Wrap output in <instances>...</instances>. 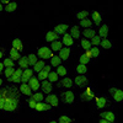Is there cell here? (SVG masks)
Instances as JSON below:
<instances>
[{
  "mask_svg": "<svg viewBox=\"0 0 123 123\" xmlns=\"http://www.w3.org/2000/svg\"><path fill=\"white\" fill-rule=\"evenodd\" d=\"M0 4H9V1H7V0H1V1H0Z\"/></svg>",
  "mask_w": 123,
  "mask_h": 123,
  "instance_id": "f907efd6",
  "label": "cell"
},
{
  "mask_svg": "<svg viewBox=\"0 0 123 123\" xmlns=\"http://www.w3.org/2000/svg\"><path fill=\"white\" fill-rule=\"evenodd\" d=\"M91 44H94V46H97L100 42H101V39H100V36H95V37H92L91 38Z\"/></svg>",
  "mask_w": 123,
  "mask_h": 123,
  "instance_id": "7dc6e473",
  "label": "cell"
},
{
  "mask_svg": "<svg viewBox=\"0 0 123 123\" xmlns=\"http://www.w3.org/2000/svg\"><path fill=\"white\" fill-rule=\"evenodd\" d=\"M33 76V69H25L22 76H21V83L22 84H27L28 80Z\"/></svg>",
  "mask_w": 123,
  "mask_h": 123,
  "instance_id": "8992f818",
  "label": "cell"
},
{
  "mask_svg": "<svg viewBox=\"0 0 123 123\" xmlns=\"http://www.w3.org/2000/svg\"><path fill=\"white\" fill-rule=\"evenodd\" d=\"M3 55H4V50H1V49H0V59L3 58Z\"/></svg>",
  "mask_w": 123,
  "mask_h": 123,
  "instance_id": "f5cc1de1",
  "label": "cell"
},
{
  "mask_svg": "<svg viewBox=\"0 0 123 123\" xmlns=\"http://www.w3.org/2000/svg\"><path fill=\"white\" fill-rule=\"evenodd\" d=\"M62 43H64L67 47H70L71 44L74 43V39H73V37H71L70 35L65 33V35H64V37H63V42H62Z\"/></svg>",
  "mask_w": 123,
  "mask_h": 123,
  "instance_id": "7402d4cb",
  "label": "cell"
},
{
  "mask_svg": "<svg viewBox=\"0 0 123 123\" xmlns=\"http://www.w3.org/2000/svg\"><path fill=\"white\" fill-rule=\"evenodd\" d=\"M12 48L16 49L17 52H21V50H24V44H22V42H21V39H20V38H15V39L12 41Z\"/></svg>",
  "mask_w": 123,
  "mask_h": 123,
  "instance_id": "d6986e66",
  "label": "cell"
},
{
  "mask_svg": "<svg viewBox=\"0 0 123 123\" xmlns=\"http://www.w3.org/2000/svg\"><path fill=\"white\" fill-rule=\"evenodd\" d=\"M100 123H110V122H108V121H105V119H102V118H101V119H100Z\"/></svg>",
  "mask_w": 123,
  "mask_h": 123,
  "instance_id": "816d5d0a",
  "label": "cell"
},
{
  "mask_svg": "<svg viewBox=\"0 0 123 123\" xmlns=\"http://www.w3.org/2000/svg\"><path fill=\"white\" fill-rule=\"evenodd\" d=\"M14 73H15V69H14V68H6L5 71H4V74H5V76H6L7 79L11 78Z\"/></svg>",
  "mask_w": 123,
  "mask_h": 123,
  "instance_id": "b9f144b4",
  "label": "cell"
},
{
  "mask_svg": "<svg viewBox=\"0 0 123 123\" xmlns=\"http://www.w3.org/2000/svg\"><path fill=\"white\" fill-rule=\"evenodd\" d=\"M41 87H42V90H43V92H46V94H50V91H52V84L49 83L48 80H43L42 81V84H41Z\"/></svg>",
  "mask_w": 123,
  "mask_h": 123,
  "instance_id": "9a60e30c",
  "label": "cell"
},
{
  "mask_svg": "<svg viewBox=\"0 0 123 123\" xmlns=\"http://www.w3.org/2000/svg\"><path fill=\"white\" fill-rule=\"evenodd\" d=\"M49 123H57V122L55 121H52V122H49Z\"/></svg>",
  "mask_w": 123,
  "mask_h": 123,
  "instance_id": "6f0895ef",
  "label": "cell"
},
{
  "mask_svg": "<svg viewBox=\"0 0 123 123\" xmlns=\"http://www.w3.org/2000/svg\"><path fill=\"white\" fill-rule=\"evenodd\" d=\"M71 85H73V80L69 79V78H64V79H62L60 81H58V83H57V86H58V87H67V89H70Z\"/></svg>",
  "mask_w": 123,
  "mask_h": 123,
  "instance_id": "ba28073f",
  "label": "cell"
},
{
  "mask_svg": "<svg viewBox=\"0 0 123 123\" xmlns=\"http://www.w3.org/2000/svg\"><path fill=\"white\" fill-rule=\"evenodd\" d=\"M20 92L26 96H32V90L30 89L28 84H21V86H20Z\"/></svg>",
  "mask_w": 123,
  "mask_h": 123,
  "instance_id": "ac0fdd59",
  "label": "cell"
},
{
  "mask_svg": "<svg viewBox=\"0 0 123 123\" xmlns=\"http://www.w3.org/2000/svg\"><path fill=\"white\" fill-rule=\"evenodd\" d=\"M44 65H46V64H44V62H43V60H38L37 63L33 65V70L37 71V73H39V71L44 68Z\"/></svg>",
  "mask_w": 123,
  "mask_h": 123,
  "instance_id": "83f0119b",
  "label": "cell"
},
{
  "mask_svg": "<svg viewBox=\"0 0 123 123\" xmlns=\"http://www.w3.org/2000/svg\"><path fill=\"white\" fill-rule=\"evenodd\" d=\"M79 60H80V64H81V65H86V64L89 63V62H90V59H89V58H87L85 54H83V55H81Z\"/></svg>",
  "mask_w": 123,
  "mask_h": 123,
  "instance_id": "f6af8a7d",
  "label": "cell"
},
{
  "mask_svg": "<svg viewBox=\"0 0 123 123\" xmlns=\"http://www.w3.org/2000/svg\"><path fill=\"white\" fill-rule=\"evenodd\" d=\"M91 17H92V20H94V22H95L96 25L101 24V21H102V18H101V15H100V14H98L97 11H94V12H92Z\"/></svg>",
  "mask_w": 123,
  "mask_h": 123,
  "instance_id": "4dcf8cb0",
  "label": "cell"
},
{
  "mask_svg": "<svg viewBox=\"0 0 123 123\" xmlns=\"http://www.w3.org/2000/svg\"><path fill=\"white\" fill-rule=\"evenodd\" d=\"M46 41L47 42H54V41H59V36L54 33V31H49L46 35Z\"/></svg>",
  "mask_w": 123,
  "mask_h": 123,
  "instance_id": "2e32d148",
  "label": "cell"
},
{
  "mask_svg": "<svg viewBox=\"0 0 123 123\" xmlns=\"http://www.w3.org/2000/svg\"><path fill=\"white\" fill-rule=\"evenodd\" d=\"M76 71L79 73V75H80V74H85L86 71H87L86 65H81V64H79V65L76 67Z\"/></svg>",
  "mask_w": 123,
  "mask_h": 123,
  "instance_id": "7bdbcfd3",
  "label": "cell"
},
{
  "mask_svg": "<svg viewBox=\"0 0 123 123\" xmlns=\"http://www.w3.org/2000/svg\"><path fill=\"white\" fill-rule=\"evenodd\" d=\"M55 73H57L58 75H60V76H65V75H67V69H65L63 65H59V67L57 68Z\"/></svg>",
  "mask_w": 123,
  "mask_h": 123,
  "instance_id": "74e56055",
  "label": "cell"
},
{
  "mask_svg": "<svg viewBox=\"0 0 123 123\" xmlns=\"http://www.w3.org/2000/svg\"><path fill=\"white\" fill-rule=\"evenodd\" d=\"M38 57L42 59H49L53 57V52L52 49H49L48 47H41L38 49Z\"/></svg>",
  "mask_w": 123,
  "mask_h": 123,
  "instance_id": "7a4b0ae2",
  "label": "cell"
},
{
  "mask_svg": "<svg viewBox=\"0 0 123 123\" xmlns=\"http://www.w3.org/2000/svg\"><path fill=\"white\" fill-rule=\"evenodd\" d=\"M50 73V65H44V68L42 69L38 73V78L37 79H39V80H46L47 78H48V74Z\"/></svg>",
  "mask_w": 123,
  "mask_h": 123,
  "instance_id": "9c48e42d",
  "label": "cell"
},
{
  "mask_svg": "<svg viewBox=\"0 0 123 123\" xmlns=\"http://www.w3.org/2000/svg\"><path fill=\"white\" fill-rule=\"evenodd\" d=\"M87 16H89V11H86V10L78 12V15H76V17L80 20V21H81V20H85V18H87Z\"/></svg>",
  "mask_w": 123,
  "mask_h": 123,
  "instance_id": "f35d334b",
  "label": "cell"
},
{
  "mask_svg": "<svg viewBox=\"0 0 123 123\" xmlns=\"http://www.w3.org/2000/svg\"><path fill=\"white\" fill-rule=\"evenodd\" d=\"M44 100H46V104H48V105H50V106H53V107L58 106V97H57L55 95L49 94Z\"/></svg>",
  "mask_w": 123,
  "mask_h": 123,
  "instance_id": "8fae6325",
  "label": "cell"
},
{
  "mask_svg": "<svg viewBox=\"0 0 123 123\" xmlns=\"http://www.w3.org/2000/svg\"><path fill=\"white\" fill-rule=\"evenodd\" d=\"M91 25H92V22H91V20H89V18H85V20H81V21H80V26L81 27L90 28Z\"/></svg>",
  "mask_w": 123,
  "mask_h": 123,
  "instance_id": "d590c367",
  "label": "cell"
},
{
  "mask_svg": "<svg viewBox=\"0 0 123 123\" xmlns=\"http://www.w3.org/2000/svg\"><path fill=\"white\" fill-rule=\"evenodd\" d=\"M71 121V118H69L68 116H60L59 117V123H70Z\"/></svg>",
  "mask_w": 123,
  "mask_h": 123,
  "instance_id": "bcb514c9",
  "label": "cell"
},
{
  "mask_svg": "<svg viewBox=\"0 0 123 123\" xmlns=\"http://www.w3.org/2000/svg\"><path fill=\"white\" fill-rule=\"evenodd\" d=\"M47 79H48V81H49L50 84H52V83H57L58 79H59V75L57 73H52V71H50V73L48 74V78Z\"/></svg>",
  "mask_w": 123,
  "mask_h": 123,
  "instance_id": "4316f807",
  "label": "cell"
},
{
  "mask_svg": "<svg viewBox=\"0 0 123 123\" xmlns=\"http://www.w3.org/2000/svg\"><path fill=\"white\" fill-rule=\"evenodd\" d=\"M27 60H28V67H30V65H35L37 62H38L36 54H30V55H27Z\"/></svg>",
  "mask_w": 123,
  "mask_h": 123,
  "instance_id": "1f68e13d",
  "label": "cell"
},
{
  "mask_svg": "<svg viewBox=\"0 0 123 123\" xmlns=\"http://www.w3.org/2000/svg\"><path fill=\"white\" fill-rule=\"evenodd\" d=\"M107 35H108V26L107 25H102L100 31H98V36L102 37V38H106Z\"/></svg>",
  "mask_w": 123,
  "mask_h": 123,
  "instance_id": "603a6c76",
  "label": "cell"
},
{
  "mask_svg": "<svg viewBox=\"0 0 123 123\" xmlns=\"http://www.w3.org/2000/svg\"><path fill=\"white\" fill-rule=\"evenodd\" d=\"M95 101H96V106L98 108H105V107L110 106V102L105 97H95Z\"/></svg>",
  "mask_w": 123,
  "mask_h": 123,
  "instance_id": "7c38bea8",
  "label": "cell"
},
{
  "mask_svg": "<svg viewBox=\"0 0 123 123\" xmlns=\"http://www.w3.org/2000/svg\"><path fill=\"white\" fill-rule=\"evenodd\" d=\"M67 30H68V25L62 24V25H58V26L54 27V33H57L58 36H59V35H65Z\"/></svg>",
  "mask_w": 123,
  "mask_h": 123,
  "instance_id": "5bb4252c",
  "label": "cell"
},
{
  "mask_svg": "<svg viewBox=\"0 0 123 123\" xmlns=\"http://www.w3.org/2000/svg\"><path fill=\"white\" fill-rule=\"evenodd\" d=\"M60 58H59V55H53L52 58H50V65L52 67H59L60 65Z\"/></svg>",
  "mask_w": 123,
  "mask_h": 123,
  "instance_id": "484cf974",
  "label": "cell"
},
{
  "mask_svg": "<svg viewBox=\"0 0 123 123\" xmlns=\"http://www.w3.org/2000/svg\"><path fill=\"white\" fill-rule=\"evenodd\" d=\"M3 98V92H1V90H0V100Z\"/></svg>",
  "mask_w": 123,
  "mask_h": 123,
  "instance_id": "db71d44e",
  "label": "cell"
},
{
  "mask_svg": "<svg viewBox=\"0 0 123 123\" xmlns=\"http://www.w3.org/2000/svg\"><path fill=\"white\" fill-rule=\"evenodd\" d=\"M60 100L64 102V104H73L74 102V94L73 91H65L60 95Z\"/></svg>",
  "mask_w": 123,
  "mask_h": 123,
  "instance_id": "3957f363",
  "label": "cell"
},
{
  "mask_svg": "<svg viewBox=\"0 0 123 123\" xmlns=\"http://www.w3.org/2000/svg\"><path fill=\"white\" fill-rule=\"evenodd\" d=\"M110 94L112 95V97H113L115 101H117V102L123 101V91L122 90L116 89V87H112V89H110Z\"/></svg>",
  "mask_w": 123,
  "mask_h": 123,
  "instance_id": "277c9868",
  "label": "cell"
},
{
  "mask_svg": "<svg viewBox=\"0 0 123 123\" xmlns=\"http://www.w3.org/2000/svg\"><path fill=\"white\" fill-rule=\"evenodd\" d=\"M18 65H20V68H22V69H28V60H27V57H21V58H20Z\"/></svg>",
  "mask_w": 123,
  "mask_h": 123,
  "instance_id": "d4e9b609",
  "label": "cell"
},
{
  "mask_svg": "<svg viewBox=\"0 0 123 123\" xmlns=\"http://www.w3.org/2000/svg\"><path fill=\"white\" fill-rule=\"evenodd\" d=\"M100 117L102 119H105V121H108L110 123H112L115 121V115L112 113V112L107 111V112H102V113H100Z\"/></svg>",
  "mask_w": 123,
  "mask_h": 123,
  "instance_id": "4fadbf2b",
  "label": "cell"
},
{
  "mask_svg": "<svg viewBox=\"0 0 123 123\" xmlns=\"http://www.w3.org/2000/svg\"><path fill=\"white\" fill-rule=\"evenodd\" d=\"M91 42H90V41L89 39H83V41H81V47H83L85 50H90L91 49Z\"/></svg>",
  "mask_w": 123,
  "mask_h": 123,
  "instance_id": "e575fe53",
  "label": "cell"
},
{
  "mask_svg": "<svg viewBox=\"0 0 123 123\" xmlns=\"http://www.w3.org/2000/svg\"><path fill=\"white\" fill-rule=\"evenodd\" d=\"M3 70H4V64H3V63H0V73H1Z\"/></svg>",
  "mask_w": 123,
  "mask_h": 123,
  "instance_id": "681fc988",
  "label": "cell"
},
{
  "mask_svg": "<svg viewBox=\"0 0 123 123\" xmlns=\"http://www.w3.org/2000/svg\"><path fill=\"white\" fill-rule=\"evenodd\" d=\"M90 53H91V58H96V57H98V54H100V50H98L97 47H94V48L90 49Z\"/></svg>",
  "mask_w": 123,
  "mask_h": 123,
  "instance_id": "ee69618b",
  "label": "cell"
},
{
  "mask_svg": "<svg viewBox=\"0 0 123 123\" xmlns=\"http://www.w3.org/2000/svg\"><path fill=\"white\" fill-rule=\"evenodd\" d=\"M28 86H30V89L32 91H37L39 89V80L36 76H32L28 80Z\"/></svg>",
  "mask_w": 123,
  "mask_h": 123,
  "instance_id": "30bf717a",
  "label": "cell"
},
{
  "mask_svg": "<svg viewBox=\"0 0 123 123\" xmlns=\"http://www.w3.org/2000/svg\"><path fill=\"white\" fill-rule=\"evenodd\" d=\"M86 83H87V79H86L84 75H78V76L75 78V84H76L78 86H85Z\"/></svg>",
  "mask_w": 123,
  "mask_h": 123,
  "instance_id": "ffe728a7",
  "label": "cell"
},
{
  "mask_svg": "<svg viewBox=\"0 0 123 123\" xmlns=\"http://www.w3.org/2000/svg\"><path fill=\"white\" fill-rule=\"evenodd\" d=\"M100 44H101V47H104L105 49H110L112 47V43L110 42L108 39H102L101 42H100Z\"/></svg>",
  "mask_w": 123,
  "mask_h": 123,
  "instance_id": "ab89813d",
  "label": "cell"
},
{
  "mask_svg": "<svg viewBox=\"0 0 123 123\" xmlns=\"http://www.w3.org/2000/svg\"><path fill=\"white\" fill-rule=\"evenodd\" d=\"M16 7H17V4L16 3H9L6 5V7H5V11L12 12V11H15V10H16Z\"/></svg>",
  "mask_w": 123,
  "mask_h": 123,
  "instance_id": "836d02e7",
  "label": "cell"
},
{
  "mask_svg": "<svg viewBox=\"0 0 123 123\" xmlns=\"http://www.w3.org/2000/svg\"><path fill=\"white\" fill-rule=\"evenodd\" d=\"M22 73H24V70H22V69H16V70H15V73L12 74V76L9 79V81H11V83H20V81H21Z\"/></svg>",
  "mask_w": 123,
  "mask_h": 123,
  "instance_id": "52a82bcc",
  "label": "cell"
},
{
  "mask_svg": "<svg viewBox=\"0 0 123 123\" xmlns=\"http://www.w3.org/2000/svg\"><path fill=\"white\" fill-rule=\"evenodd\" d=\"M31 98L32 100H35L37 104L38 102H42L43 100H44V97H43V94H41V92H36V94H33L32 96H31Z\"/></svg>",
  "mask_w": 123,
  "mask_h": 123,
  "instance_id": "f546056e",
  "label": "cell"
},
{
  "mask_svg": "<svg viewBox=\"0 0 123 123\" xmlns=\"http://www.w3.org/2000/svg\"><path fill=\"white\" fill-rule=\"evenodd\" d=\"M62 43L60 41H54V42H52V44H50V49H52V52L53 50H60L62 49Z\"/></svg>",
  "mask_w": 123,
  "mask_h": 123,
  "instance_id": "f1b7e54d",
  "label": "cell"
},
{
  "mask_svg": "<svg viewBox=\"0 0 123 123\" xmlns=\"http://www.w3.org/2000/svg\"><path fill=\"white\" fill-rule=\"evenodd\" d=\"M27 102H28V105H30V107H31V108H36V105H37V102H36L35 100L30 98V100H28Z\"/></svg>",
  "mask_w": 123,
  "mask_h": 123,
  "instance_id": "c3c4849f",
  "label": "cell"
},
{
  "mask_svg": "<svg viewBox=\"0 0 123 123\" xmlns=\"http://www.w3.org/2000/svg\"><path fill=\"white\" fill-rule=\"evenodd\" d=\"M70 36L73 38H79L80 37V31H79V26H73L70 30Z\"/></svg>",
  "mask_w": 123,
  "mask_h": 123,
  "instance_id": "cb8c5ba5",
  "label": "cell"
},
{
  "mask_svg": "<svg viewBox=\"0 0 123 123\" xmlns=\"http://www.w3.org/2000/svg\"><path fill=\"white\" fill-rule=\"evenodd\" d=\"M83 35H84L86 38H92V37H95V36H96L95 31H94V30H90V28H86V30H84Z\"/></svg>",
  "mask_w": 123,
  "mask_h": 123,
  "instance_id": "d6a6232c",
  "label": "cell"
},
{
  "mask_svg": "<svg viewBox=\"0 0 123 123\" xmlns=\"http://www.w3.org/2000/svg\"><path fill=\"white\" fill-rule=\"evenodd\" d=\"M10 58H11L12 60L14 59H18L20 60V58H21V57H20V52H17V50L16 49H11V50H10Z\"/></svg>",
  "mask_w": 123,
  "mask_h": 123,
  "instance_id": "8d00e7d4",
  "label": "cell"
},
{
  "mask_svg": "<svg viewBox=\"0 0 123 123\" xmlns=\"http://www.w3.org/2000/svg\"><path fill=\"white\" fill-rule=\"evenodd\" d=\"M81 100L83 101H91L92 98H95V95H94V92H92V90L90 89V87H86L85 89V91L83 92V94H81Z\"/></svg>",
  "mask_w": 123,
  "mask_h": 123,
  "instance_id": "5b68a950",
  "label": "cell"
},
{
  "mask_svg": "<svg viewBox=\"0 0 123 123\" xmlns=\"http://www.w3.org/2000/svg\"><path fill=\"white\" fill-rule=\"evenodd\" d=\"M4 67H6V68H14V60L11 59V58H7V59H4Z\"/></svg>",
  "mask_w": 123,
  "mask_h": 123,
  "instance_id": "60d3db41",
  "label": "cell"
},
{
  "mask_svg": "<svg viewBox=\"0 0 123 123\" xmlns=\"http://www.w3.org/2000/svg\"><path fill=\"white\" fill-rule=\"evenodd\" d=\"M3 98L5 101L4 110L7 112H12L17 108L18 100H20V92L18 89L15 86H6L5 89H1Z\"/></svg>",
  "mask_w": 123,
  "mask_h": 123,
  "instance_id": "6da1fadb",
  "label": "cell"
},
{
  "mask_svg": "<svg viewBox=\"0 0 123 123\" xmlns=\"http://www.w3.org/2000/svg\"><path fill=\"white\" fill-rule=\"evenodd\" d=\"M1 84H3V80H1V79H0V86H1Z\"/></svg>",
  "mask_w": 123,
  "mask_h": 123,
  "instance_id": "9f6ffc18",
  "label": "cell"
},
{
  "mask_svg": "<svg viewBox=\"0 0 123 123\" xmlns=\"http://www.w3.org/2000/svg\"><path fill=\"white\" fill-rule=\"evenodd\" d=\"M69 54H70V49H69V47H67V48H62V49L59 50V58H60V60H67V59L69 58Z\"/></svg>",
  "mask_w": 123,
  "mask_h": 123,
  "instance_id": "e0dca14e",
  "label": "cell"
},
{
  "mask_svg": "<svg viewBox=\"0 0 123 123\" xmlns=\"http://www.w3.org/2000/svg\"><path fill=\"white\" fill-rule=\"evenodd\" d=\"M50 105H48V104H43V102H38V104L36 105V111H39V112H42V111H48V110H50Z\"/></svg>",
  "mask_w": 123,
  "mask_h": 123,
  "instance_id": "44dd1931",
  "label": "cell"
},
{
  "mask_svg": "<svg viewBox=\"0 0 123 123\" xmlns=\"http://www.w3.org/2000/svg\"><path fill=\"white\" fill-rule=\"evenodd\" d=\"M3 10H4V9H3V5L0 4V11H3Z\"/></svg>",
  "mask_w": 123,
  "mask_h": 123,
  "instance_id": "11a10c76",
  "label": "cell"
}]
</instances>
